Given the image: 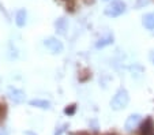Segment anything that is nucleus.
<instances>
[{
    "label": "nucleus",
    "instance_id": "f257e3e1",
    "mask_svg": "<svg viewBox=\"0 0 154 135\" xmlns=\"http://www.w3.org/2000/svg\"><path fill=\"white\" fill-rule=\"evenodd\" d=\"M130 103V96H128V91L125 89H119V90L115 93V96L111 100V106L113 111H120V109H124L125 106Z\"/></svg>",
    "mask_w": 154,
    "mask_h": 135
},
{
    "label": "nucleus",
    "instance_id": "f03ea898",
    "mask_svg": "<svg viewBox=\"0 0 154 135\" xmlns=\"http://www.w3.org/2000/svg\"><path fill=\"white\" fill-rule=\"evenodd\" d=\"M124 12H125V3L123 0H112V3H109L108 7L105 8V14L112 18L120 17Z\"/></svg>",
    "mask_w": 154,
    "mask_h": 135
},
{
    "label": "nucleus",
    "instance_id": "7ed1b4c3",
    "mask_svg": "<svg viewBox=\"0 0 154 135\" xmlns=\"http://www.w3.org/2000/svg\"><path fill=\"white\" fill-rule=\"evenodd\" d=\"M45 47L53 53V55H57V53H61L63 52V42L60 40H57L56 37H48L45 41H44Z\"/></svg>",
    "mask_w": 154,
    "mask_h": 135
},
{
    "label": "nucleus",
    "instance_id": "20e7f679",
    "mask_svg": "<svg viewBox=\"0 0 154 135\" xmlns=\"http://www.w3.org/2000/svg\"><path fill=\"white\" fill-rule=\"evenodd\" d=\"M7 96H8L10 100L15 104H22L25 101V97H26L25 91L20 90V89H17V87H8Z\"/></svg>",
    "mask_w": 154,
    "mask_h": 135
},
{
    "label": "nucleus",
    "instance_id": "39448f33",
    "mask_svg": "<svg viewBox=\"0 0 154 135\" xmlns=\"http://www.w3.org/2000/svg\"><path fill=\"white\" fill-rule=\"evenodd\" d=\"M140 120H142V116H140L139 113H132V115H130V116L127 118V120H125V124H124L125 131H128V132L134 131V130L137 128L138 126H139Z\"/></svg>",
    "mask_w": 154,
    "mask_h": 135
},
{
    "label": "nucleus",
    "instance_id": "423d86ee",
    "mask_svg": "<svg viewBox=\"0 0 154 135\" xmlns=\"http://www.w3.org/2000/svg\"><path fill=\"white\" fill-rule=\"evenodd\" d=\"M142 23L147 30H154V12H149V14L143 15Z\"/></svg>",
    "mask_w": 154,
    "mask_h": 135
},
{
    "label": "nucleus",
    "instance_id": "0eeeda50",
    "mask_svg": "<svg viewBox=\"0 0 154 135\" xmlns=\"http://www.w3.org/2000/svg\"><path fill=\"white\" fill-rule=\"evenodd\" d=\"M15 23H17V26H19V27L26 25V10L25 8H20L17 11V15H15Z\"/></svg>",
    "mask_w": 154,
    "mask_h": 135
},
{
    "label": "nucleus",
    "instance_id": "6e6552de",
    "mask_svg": "<svg viewBox=\"0 0 154 135\" xmlns=\"http://www.w3.org/2000/svg\"><path fill=\"white\" fill-rule=\"evenodd\" d=\"M29 104L32 106H37L41 109H49L51 108V103L47 100H40V98H35V100H30Z\"/></svg>",
    "mask_w": 154,
    "mask_h": 135
},
{
    "label": "nucleus",
    "instance_id": "1a4fd4ad",
    "mask_svg": "<svg viewBox=\"0 0 154 135\" xmlns=\"http://www.w3.org/2000/svg\"><path fill=\"white\" fill-rule=\"evenodd\" d=\"M56 26V30H57V33H60V34H64L66 33V30H67V21L64 19V18H60V19H57L55 23Z\"/></svg>",
    "mask_w": 154,
    "mask_h": 135
},
{
    "label": "nucleus",
    "instance_id": "9d476101",
    "mask_svg": "<svg viewBox=\"0 0 154 135\" xmlns=\"http://www.w3.org/2000/svg\"><path fill=\"white\" fill-rule=\"evenodd\" d=\"M112 42H113V35L108 34V35H105V37L100 38L98 42L96 44V47L97 48H104L105 45H109V44H112Z\"/></svg>",
    "mask_w": 154,
    "mask_h": 135
},
{
    "label": "nucleus",
    "instance_id": "9b49d317",
    "mask_svg": "<svg viewBox=\"0 0 154 135\" xmlns=\"http://www.w3.org/2000/svg\"><path fill=\"white\" fill-rule=\"evenodd\" d=\"M149 2H150V0H138L137 2V8H140V7L147 6Z\"/></svg>",
    "mask_w": 154,
    "mask_h": 135
},
{
    "label": "nucleus",
    "instance_id": "f8f14e48",
    "mask_svg": "<svg viewBox=\"0 0 154 135\" xmlns=\"http://www.w3.org/2000/svg\"><path fill=\"white\" fill-rule=\"evenodd\" d=\"M66 127H67V124H64V126H61V127H60V130H59V131H56V132H55V135H60L61 132L64 131V128H66Z\"/></svg>",
    "mask_w": 154,
    "mask_h": 135
},
{
    "label": "nucleus",
    "instance_id": "ddd939ff",
    "mask_svg": "<svg viewBox=\"0 0 154 135\" xmlns=\"http://www.w3.org/2000/svg\"><path fill=\"white\" fill-rule=\"evenodd\" d=\"M74 108H75V106H74V105H71V108L70 109H66V113H72V112H74Z\"/></svg>",
    "mask_w": 154,
    "mask_h": 135
},
{
    "label": "nucleus",
    "instance_id": "4468645a",
    "mask_svg": "<svg viewBox=\"0 0 154 135\" xmlns=\"http://www.w3.org/2000/svg\"><path fill=\"white\" fill-rule=\"evenodd\" d=\"M150 60H151V63L154 64V51H151L150 52Z\"/></svg>",
    "mask_w": 154,
    "mask_h": 135
},
{
    "label": "nucleus",
    "instance_id": "2eb2a0df",
    "mask_svg": "<svg viewBox=\"0 0 154 135\" xmlns=\"http://www.w3.org/2000/svg\"><path fill=\"white\" fill-rule=\"evenodd\" d=\"M0 135H8V132H7L4 128H0Z\"/></svg>",
    "mask_w": 154,
    "mask_h": 135
},
{
    "label": "nucleus",
    "instance_id": "dca6fc26",
    "mask_svg": "<svg viewBox=\"0 0 154 135\" xmlns=\"http://www.w3.org/2000/svg\"><path fill=\"white\" fill-rule=\"evenodd\" d=\"M105 2H106V0H105Z\"/></svg>",
    "mask_w": 154,
    "mask_h": 135
}]
</instances>
